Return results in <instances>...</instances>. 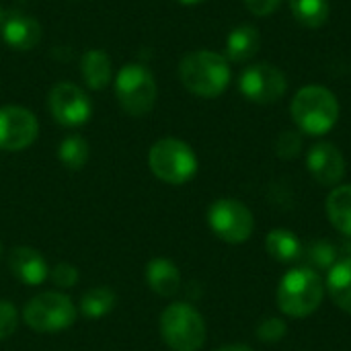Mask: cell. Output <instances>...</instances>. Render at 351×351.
<instances>
[{
  "label": "cell",
  "mask_w": 351,
  "mask_h": 351,
  "mask_svg": "<svg viewBox=\"0 0 351 351\" xmlns=\"http://www.w3.org/2000/svg\"><path fill=\"white\" fill-rule=\"evenodd\" d=\"M179 78L189 93L204 99H216L230 84V66L222 53L197 49L181 60Z\"/></svg>",
  "instance_id": "6da1fadb"
},
{
  "label": "cell",
  "mask_w": 351,
  "mask_h": 351,
  "mask_svg": "<svg viewBox=\"0 0 351 351\" xmlns=\"http://www.w3.org/2000/svg\"><path fill=\"white\" fill-rule=\"evenodd\" d=\"M290 113L300 132L323 136L329 134L339 119V101L329 88L311 84L294 95Z\"/></svg>",
  "instance_id": "7a4b0ae2"
},
{
  "label": "cell",
  "mask_w": 351,
  "mask_h": 351,
  "mask_svg": "<svg viewBox=\"0 0 351 351\" xmlns=\"http://www.w3.org/2000/svg\"><path fill=\"white\" fill-rule=\"evenodd\" d=\"M325 284L308 265L290 269L278 286V306L286 317L304 319L311 317L323 302Z\"/></svg>",
  "instance_id": "3957f363"
},
{
  "label": "cell",
  "mask_w": 351,
  "mask_h": 351,
  "mask_svg": "<svg viewBox=\"0 0 351 351\" xmlns=\"http://www.w3.org/2000/svg\"><path fill=\"white\" fill-rule=\"evenodd\" d=\"M162 341L173 351H199L208 329L204 317L187 302H173L160 315Z\"/></svg>",
  "instance_id": "277c9868"
},
{
  "label": "cell",
  "mask_w": 351,
  "mask_h": 351,
  "mask_svg": "<svg viewBox=\"0 0 351 351\" xmlns=\"http://www.w3.org/2000/svg\"><path fill=\"white\" fill-rule=\"evenodd\" d=\"M148 165L154 177L169 185H183L197 173V156L189 144L177 138L158 140L148 152Z\"/></svg>",
  "instance_id": "5b68a950"
},
{
  "label": "cell",
  "mask_w": 351,
  "mask_h": 351,
  "mask_svg": "<svg viewBox=\"0 0 351 351\" xmlns=\"http://www.w3.org/2000/svg\"><path fill=\"white\" fill-rule=\"evenodd\" d=\"M74 302L60 292H43L33 296L23 308V321L37 333H58L74 325L76 321Z\"/></svg>",
  "instance_id": "8992f818"
},
{
  "label": "cell",
  "mask_w": 351,
  "mask_h": 351,
  "mask_svg": "<svg viewBox=\"0 0 351 351\" xmlns=\"http://www.w3.org/2000/svg\"><path fill=\"white\" fill-rule=\"evenodd\" d=\"M115 95L128 115L140 117L152 111L156 103V82L142 64H125L115 78Z\"/></svg>",
  "instance_id": "52a82bcc"
},
{
  "label": "cell",
  "mask_w": 351,
  "mask_h": 351,
  "mask_svg": "<svg viewBox=\"0 0 351 351\" xmlns=\"http://www.w3.org/2000/svg\"><path fill=\"white\" fill-rule=\"evenodd\" d=\"M208 224L220 241L230 245L249 241L255 230V218L251 210L243 202L230 197L216 199L208 208Z\"/></svg>",
  "instance_id": "ba28073f"
},
{
  "label": "cell",
  "mask_w": 351,
  "mask_h": 351,
  "mask_svg": "<svg viewBox=\"0 0 351 351\" xmlns=\"http://www.w3.org/2000/svg\"><path fill=\"white\" fill-rule=\"evenodd\" d=\"M239 90L251 103L269 105V103L280 101L286 95L288 78L280 68H276L267 62H259V64H251L243 70V74L239 78Z\"/></svg>",
  "instance_id": "9c48e42d"
},
{
  "label": "cell",
  "mask_w": 351,
  "mask_h": 351,
  "mask_svg": "<svg viewBox=\"0 0 351 351\" xmlns=\"http://www.w3.org/2000/svg\"><path fill=\"white\" fill-rule=\"evenodd\" d=\"M47 107L53 119L64 128H78L90 119L93 105L82 88L72 82H58L47 97Z\"/></svg>",
  "instance_id": "30bf717a"
},
{
  "label": "cell",
  "mask_w": 351,
  "mask_h": 351,
  "mask_svg": "<svg viewBox=\"0 0 351 351\" xmlns=\"http://www.w3.org/2000/svg\"><path fill=\"white\" fill-rule=\"evenodd\" d=\"M37 132V117L29 109L16 105L0 107V150H25L35 142Z\"/></svg>",
  "instance_id": "8fae6325"
},
{
  "label": "cell",
  "mask_w": 351,
  "mask_h": 351,
  "mask_svg": "<svg viewBox=\"0 0 351 351\" xmlns=\"http://www.w3.org/2000/svg\"><path fill=\"white\" fill-rule=\"evenodd\" d=\"M306 169L319 185L335 187L346 175V158L331 142H319L306 154Z\"/></svg>",
  "instance_id": "7c38bea8"
},
{
  "label": "cell",
  "mask_w": 351,
  "mask_h": 351,
  "mask_svg": "<svg viewBox=\"0 0 351 351\" xmlns=\"http://www.w3.org/2000/svg\"><path fill=\"white\" fill-rule=\"evenodd\" d=\"M10 274L25 286H41L49 278V267L43 255L33 247H14L8 255Z\"/></svg>",
  "instance_id": "4fadbf2b"
},
{
  "label": "cell",
  "mask_w": 351,
  "mask_h": 351,
  "mask_svg": "<svg viewBox=\"0 0 351 351\" xmlns=\"http://www.w3.org/2000/svg\"><path fill=\"white\" fill-rule=\"evenodd\" d=\"M2 37L12 49H33L41 39V27L33 16H27L23 12H12L8 19H4L2 25Z\"/></svg>",
  "instance_id": "5bb4252c"
},
{
  "label": "cell",
  "mask_w": 351,
  "mask_h": 351,
  "mask_svg": "<svg viewBox=\"0 0 351 351\" xmlns=\"http://www.w3.org/2000/svg\"><path fill=\"white\" fill-rule=\"evenodd\" d=\"M146 284L154 294L171 298L181 290L179 267L165 257H156L146 265Z\"/></svg>",
  "instance_id": "9a60e30c"
},
{
  "label": "cell",
  "mask_w": 351,
  "mask_h": 351,
  "mask_svg": "<svg viewBox=\"0 0 351 351\" xmlns=\"http://www.w3.org/2000/svg\"><path fill=\"white\" fill-rule=\"evenodd\" d=\"M261 47V35L253 25H239L226 37V60L234 64H245L255 58Z\"/></svg>",
  "instance_id": "2e32d148"
},
{
  "label": "cell",
  "mask_w": 351,
  "mask_h": 351,
  "mask_svg": "<svg viewBox=\"0 0 351 351\" xmlns=\"http://www.w3.org/2000/svg\"><path fill=\"white\" fill-rule=\"evenodd\" d=\"M327 290L331 300L351 315V257L337 261L327 271Z\"/></svg>",
  "instance_id": "e0dca14e"
},
{
  "label": "cell",
  "mask_w": 351,
  "mask_h": 351,
  "mask_svg": "<svg viewBox=\"0 0 351 351\" xmlns=\"http://www.w3.org/2000/svg\"><path fill=\"white\" fill-rule=\"evenodd\" d=\"M265 251L269 253V257H274L280 263H292L304 255V247L300 239L286 228H276L267 234Z\"/></svg>",
  "instance_id": "ac0fdd59"
},
{
  "label": "cell",
  "mask_w": 351,
  "mask_h": 351,
  "mask_svg": "<svg viewBox=\"0 0 351 351\" xmlns=\"http://www.w3.org/2000/svg\"><path fill=\"white\" fill-rule=\"evenodd\" d=\"M80 72H82L84 82L90 88H95V90L105 88L111 82V76H113L111 60L103 49H90V51H86L82 56Z\"/></svg>",
  "instance_id": "d6986e66"
},
{
  "label": "cell",
  "mask_w": 351,
  "mask_h": 351,
  "mask_svg": "<svg viewBox=\"0 0 351 351\" xmlns=\"http://www.w3.org/2000/svg\"><path fill=\"white\" fill-rule=\"evenodd\" d=\"M327 216L343 237L351 239V185H339L329 193Z\"/></svg>",
  "instance_id": "ffe728a7"
},
{
  "label": "cell",
  "mask_w": 351,
  "mask_h": 351,
  "mask_svg": "<svg viewBox=\"0 0 351 351\" xmlns=\"http://www.w3.org/2000/svg\"><path fill=\"white\" fill-rule=\"evenodd\" d=\"M292 16L306 29H319L329 21V0H288Z\"/></svg>",
  "instance_id": "44dd1931"
},
{
  "label": "cell",
  "mask_w": 351,
  "mask_h": 351,
  "mask_svg": "<svg viewBox=\"0 0 351 351\" xmlns=\"http://www.w3.org/2000/svg\"><path fill=\"white\" fill-rule=\"evenodd\" d=\"M115 302H117V296L111 288L95 286L80 296V313L90 321H97V319L107 317L115 308Z\"/></svg>",
  "instance_id": "7402d4cb"
},
{
  "label": "cell",
  "mask_w": 351,
  "mask_h": 351,
  "mask_svg": "<svg viewBox=\"0 0 351 351\" xmlns=\"http://www.w3.org/2000/svg\"><path fill=\"white\" fill-rule=\"evenodd\" d=\"M58 158L70 171L82 169L86 165V160H88V144H86V140L82 136L64 138L60 148H58Z\"/></svg>",
  "instance_id": "603a6c76"
},
{
  "label": "cell",
  "mask_w": 351,
  "mask_h": 351,
  "mask_svg": "<svg viewBox=\"0 0 351 351\" xmlns=\"http://www.w3.org/2000/svg\"><path fill=\"white\" fill-rule=\"evenodd\" d=\"M337 257H339V251L331 243H327V241H317V243H313L306 249L308 267H313L315 271H319V269L329 271L339 261Z\"/></svg>",
  "instance_id": "cb8c5ba5"
},
{
  "label": "cell",
  "mask_w": 351,
  "mask_h": 351,
  "mask_svg": "<svg viewBox=\"0 0 351 351\" xmlns=\"http://www.w3.org/2000/svg\"><path fill=\"white\" fill-rule=\"evenodd\" d=\"M276 152L284 160H292L302 152V136L294 130H286L276 140Z\"/></svg>",
  "instance_id": "d4e9b609"
},
{
  "label": "cell",
  "mask_w": 351,
  "mask_h": 351,
  "mask_svg": "<svg viewBox=\"0 0 351 351\" xmlns=\"http://www.w3.org/2000/svg\"><path fill=\"white\" fill-rule=\"evenodd\" d=\"M286 331H288V325H286L284 319L267 317L257 327V339L263 341V343H278L280 339H284Z\"/></svg>",
  "instance_id": "484cf974"
},
{
  "label": "cell",
  "mask_w": 351,
  "mask_h": 351,
  "mask_svg": "<svg viewBox=\"0 0 351 351\" xmlns=\"http://www.w3.org/2000/svg\"><path fill=\"white\" fill-rule=\"evenodd\" d=\"M19 327V313L8 300H0V341L8 339Z\"/></svg>",
  "instance_id": "4316f807"
},
{
  "label": "cell",
  "mask_w": 351,
  "mask_h": 351,
  "mask_svg": "<svg viewBox=\"0 0 351 351\" xmlns=\"http://www.w3.org/2000/svg\"><path fill=\"white\" fill-rule=\"evenodd\" d=\"M49 278L58 288H74L78 282V269L72 263H58L49 271Z\"/></svg>",
  "instance_id": "83f0119b"
},
{
  "label": "cell",
  "mask_w": 351,
  "mask_h": 351,
  "mask_svg": "<svg viewBox=\"0 0 351 351\" xmlns=\"http://www.w3.org/2000/svg\"><path fill=\"white\" fill-rule=\"evenodd\" d=\"M284 0H245L247 8L255 14V16H269L271 12H276L280 8Z\"/></svg>",
  "instance_id": "f1b7e54d"
},
{
  "label": "cell",
  "mask_w": 351,
  "mask_h": 351,
  "mask_svg": "<svg viewBox=\"0 0 351 351\" xmlns=\"http://www.w3.org/2000/svg\"><path fill=\"white\" fill-rule=\"evenodd\" d=\"M216 351H253L249 346H243V343H232V346H224Z\"/></svg>",
  "instance_id": "f546056e"
},
{
  "label": "cell",
  "mask_w": 351,
  "mask_h": 351,
  "mask_svg": "<svg viewBox=\"0 0 351 351\" xmlns=\"http://www.w3.org/2000/svg\"><path fill=\"white\" fill-rule=\"evenodd\" d=\"M177 2H181V4H199L204 0H177Z\"/></svg>",
  "instance_id": "4dcf8cb0"
},
{
  "label": "cell",
  "mask_w": 351,
  "mask_h": 351,
  "mask_svg": "<svg viewBox=\"0 0 351 351\" xmlns=\"http://www.w3.org/2000/svg\"><path fill=\"white\" fill-rule=\"evenodd\" d=\"M2 25H4V16H2V12H0V35H2Z\"/></svg>",
  "instance_id": "1f68e13d"
},
{
  "label": "cell",
  "mask_w": 351,
  "mask_h": 351,
  "mask_svg": "<svg viewBox=\"0 0 351 351\" xmlns=\"http://www.w3.org/2000/svg\"><path fill=\"white\" fill-rule=\"evenodd\" d=\"M0 259H2V243H0Z\"/></svg>",
  "instance_id": "d6a6232c"
}]
</instances>
